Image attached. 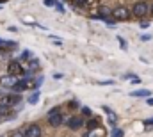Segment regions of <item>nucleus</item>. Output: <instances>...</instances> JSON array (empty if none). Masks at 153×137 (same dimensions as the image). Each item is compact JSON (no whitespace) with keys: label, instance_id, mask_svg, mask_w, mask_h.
<instances>
[{"label":"nucleus","instance_id":"bb28decb","mask_svg":"<svg viewBox=\"0 0 153 137\" xmlns=\"http://www.w3.org/2000/svg\"><path fill=\"white\" fill-rule=\"evenodd\" d=\"M98 86H114V80H100Z\"/></svg>","mask_w":153,"mask_h":137},{"label":"nucleus","instance_id":"7ed1b4c3","mask_svg":"<svg viewBox=\"0 0 153 137\" xmlns=\"http://www.w3.org/2000/svg\"><path fill=\"white\" fill-rule=\"evenodd\" d=\"M22 134H23V137H43V128L38 123H30L22 128Z\"/></svg>","mask_w":153,"mask_h":137},{"label":"nucleus","instance_id":"c756f323","mask_svg":"<svg viewBox=\"0 0 153 137\" xmlns=\"http://www.w3.org/2000/svg\"><path fill=\"white\" fill-rule=\"evenodd\" d=\"M11 137H23V134H22V128H20V130H14V132H11Z\"/></svg>","mask_w":153,"mask_h":137},{"label":"nucleus","instance_id":"9d476101","mask_svg":"<svg viewBox=\"0 0 153 137\" xmlns=\"http://www.w3.org/2000/svg\"><path fill=\"white\" fill-rule=\"evenodd\" d=\"M46 121H48V125H50V127H53V128H59V127H62V125H64L66 118H64V114H62V112H57V114L46 116Z\"/></svg>","mask_w":153,"mask_h":137},{"label":"nucleus","instance_id":"f3484780","mask_svg":"<svg viewBox=\"0 0 153 137\" xmlns=\"http://www.w3.org/2000/svg\"><path fill=\"white\" fill-rule=\"evenodd\" d=\"M34 57V54H32V50H23L22 54H20V57H18V61L20 63H23V61H30Z\"/></svg>","mask_w":153,"mask_h":137},{"label":"nucleus","instance_id":"f8f14e48","mask_svg":"<svg viewBox=\"0 0 153 137\" xmlns=\"http://www.w3.org/2000/svg\"><path fill=\"white\" fill-rule=\"evenodd\" d=\"M132 98H150L152 96V91L150 89H135L132 93H128Z\"/></svg>","mask_w":153,"mask_h":137},{"label":"nucleus","instance_id":"f257e3e1","mask_svg":"<svg viewBox=\"0 0 153 137\" xmlns=\"http://www.w3.org/2000/svg\"><path fill=\"white\" fill-rule=\"evenodd\" d=\"M22 102H23V96H22L20 93H9V95H4V96L0 98V103H2V105H7V107H11V109L22 105Z\"/></svg>","mask_w":153,"mask_h":137},{"label":"nucleus","instance_id":"4be33fe9","mask_svg":"<svg viewBox=\"0 0 153 137\" xmlns=\"http://www.w3.org/2000/svg\"><path fill=\"white\" fill-rule=\"evenodd\" d=\"M78 107H82V105L76 102V100H70V102H68V109H71V110H75Z\"/></svg>","mask_w":153,"mask_h":137},{"label":"nucleus","instance_id":"473e14b6","mask_svg":"<svg viewBox=\"0 0 153 137\" xmlns=\"http://www.w3.org/2000/svg\"><path fill=\"white\" fill-rule=\"evenodd\" d=\"M146 103H148V105H153V96H150V98H146Z\"/></svg>","mask_w":153,"mask_h":137},{"label":"nucleus","instance_id":"9b49d317","mask_svg":"<svg viewBox=\"0 0 153 137\" xmlns=\"http://www.w3.org/2000/svg\"><path fill=\"white\" fill-rule=\"evenodd\" d=\"M18 82V77H13V75H5L0 78V86L5 87V89H13V86Z\"/></svg>","mask_w":153,"mask_h":137},{"label":"nucleus","instance_id":"a878e982","mask_svg":"<svg viewBox=\"0 0 153 137\" xmlns=\"http://www.w3.org/2000/svg\"><path fill=\"white\" fill-rule=\"evenodd\" d=\"M139 25H141V29H148V27L152 25V22H148V20H143V22H139Z\"/></svg>","mask_w":153,"mask_h":137},{"label":"nucleus","instance_id":"2f4dec72","mask_svg":"<svg viewBox=\"0 0 153 137\" xmlns=\"http://www.w3.org/2000/svg\"><path fill=\"white\" fill-rule=\"evenodd\" d=\"M130 82H132V84H141V78H139V77H134Z\"/></svg>","mask_w":153,"mask_h":137},{"label":"nucleus","instance_id":"1a4fd4ad","mask_svg":"<svg viewBox=\"0 0 153 137\" xmlns=\"http://www.w3.org/2000/svg\"><path fill=\"white\" fill-rule=\"evenodd\" d=\"M41 69V61H39L38 57H32L30 61H27V66H25V73H23V77H32L36 71Z\"/></svg>","mask_w":153,"mask_h":137},{"label":"nucleus","instance_id":"c9c22d12","mask_svg":"<svg viewBox=\"0 0 153 137\" xmlns=\"http://www.w3.org/2000/svg\"><path fill=\"white\" fill-rule=\"evenodd\" d=\"M0 137H4V136H0Z\"/></svg>","mask_w":153,"mask_h":137},{"label":"nucleus","instance_id":"6e6552de","mask_svg":"<svg viewBox=\"0 0 153 137\" xmlns=\"http://www.w3.org/2000/svg\"><path fill=\"white\" fill-rule=\"evenodd\" d=\"M109 18H112V9H111L109 5H98V7H96V14L93 16V20L105 22V20H109Z\"/></svg>","mask_w":153,"mask_h":137},{"label":"nucleus","instance_id":"dca6fc26","mask_svg":"<svg viewBox=\"0 0 153 137\" xmlns=\"http://www.w3.org/2000/svg\"><path fill=\"white\" fill-rule=\"evenodd\" d=\"M91 4H93V0H71V5L80 7V9H85V7H89Z\"/></svg>","mask_w":153,"mask_h":137},{"label":"nucleus","instance_id":"cd10ccee","mask_svg":"<svg viewBox=\"0 0 153 137\" xmlns=\"http://www.w3.org/2000/svg\"><path fill=\"white\" fill-rule=\"evenodd\" d=\"M139 37H141V41H144V43H146V41H152V34H143V36H139Z\"/></svg>","mask_w":153,"mask_h":137},{"label":"nucleus","instance_id":"412c9836","mask_svg":"<svg viewBox=\"0 0 153 137\" xmlns=\"http://www.w3.org/2000/svg\"><path fill=\"white\" fill-rule=\"evenodd\" d=\"M117 43H119V46H121V50H125L126 52V48H128V43L121 37V36H117Z\"/></svg>","mask_w":153,"mask_h":137},{"label":"nucleus","instance_id":"39448f33","mask_svg":"<svg viewBox=\"0 0 153 137\" xmlns=\"http://www.w3.org/2000/svg\"><path fill=\"white\" fill-rule=\"evenodd\" d=\"M30 86H32V77H22V78H18V82L13 86V93H23V91H27V89H30Z\"/></svg>","mask_w":153,"mask_h":137},{"label":"nucleus","instance_id":"7c9ffc66","mask_svg":"<svg viewBox=\"0 0 153 137\" xmlns=\"http://www.w3.org/2000/svg\"><path fill=\"white\" fill-rule=\"evenodd\" d=\"M62 77H64V75H62V73H53V78H55V80H61V78H62Z\"/></svg>","mask_w":153,"mask_h":137},{"label":"nucleus","instance_id":"a211bd4d","mask_svg":"<svg viewBox=\"0 0 153 137\" xmlns=\"http://www.w3.org/2000/svg\"><path fill=\"white\" fill-rule=\"evenodd\" d=\"M80 114H82V118H84V119L93 118V110H91L89 107H85V105H82V107H80Z\"/></svg>","mask_w":153,"mask_h":137},{"label":"nucleus","instance_id":"ddd939ff","mask_svg":"<svg viewBox=\"0 0 153 137\" xmlns=\"http://www.w3.org/2000/svg\"><path fill=\"white\" fill-rule=\"evenodd\" d=\"M85 130H94V128H98L100 127V118H89V119H85Z\"/></svg>","mask_w":153,"mask_h":137},{"label":"nucleus","instance_id":"f704fd0d","mask_svg":"<svg viewBox=\"0 0 153 137\" xmlns=\"http://www.w3.org/2000/svg\"><path fill=\"white\" fill-rule=\"evenodd\" d=\"M0 9H2V5H0Z\"/></svg>","mask_w":153,"mask_h":137},{"label":"nucleus","instance_id":"4468645a","mask_svg":"<svg viewBox=\"0 0 153 137\" xmlns=\"http://www.w3.org/2000/svg\"><path fill=\"white\" fill-rule=\"evenodd\" d=\"M103 136H105L103 128L98 127V128H94V130H85V134H84L82 137H103Z\"/></svg>","mask_w":153,"mask_h":137},{"label":"nucleus","instance_id":"0eeeda50","mask_svg":"<svg viewBox=\"0 0 153 137\" xmlns=\"http://www.w3.org/2000/svg\"><path fill=\"white\" fill-rule=\"evenodd\" d=\"M64 125L70 128V130H73V132H76V130H80L84 125H85V119L82 118V116H70V118H66V121H64Z\"/></svg>","mask_w":153,"mask_h":137},{"label":"nucleus","instance_id":"c85d7f7f","mask_svg":"<svg viewBox=\"0 0 153 137\" xmlns=\"http://www.w3.org/2000/svg\"><path fill=\"white\" fill-rule=\"evenodd\" d=\"M43 4H45L46 7H53V5H55V0H43Z\"/></svg>","mask_w":153,"mask_h":137},{"label":"nucleus","instance_id":"6ab92c4d","mask_svg":"<svg viewBox=\"0 0 153 137\" xmlns=\"http://www.w3.org/2000/svg\"><path fill=\"white\" fill-rule=\"evenodd\" d=\"M39 96H41V93L39 91H32V95L27 98V103H30V105H36L39 102Z\"/></svg>","mask_w":153,"mask_h":137},{"label":"nucleus","instance_id":"2eb2a0df","mask_svg":"<svg viewBox=\"0 0 153 137\" xmlns=\"http://www.w3.org/2000/svg\"><path fill=\"white\" fill-rule=\"evenodd\" d=\"M45 84V77L43 75H39L36 78H32V86H30V89H34V91H39V87Z\"/></svg>","mask_w":153,"mask_h":137},{"label":"nucleus","instance_id":"72a5a7b5","mask_svg":"<svg viewBox=\"0 0 153 137\" xmlns=\"http://www.w3.org/2000/svg\"><path fill=\"white\" fill-rule=\"evenodd\" d=\"M150 14H152V16H153V4H152V5H150Z\"/></svg>","mask_w":153,"mask_h":137},{"label":"nucleus","instance_id":"f03ea898","mask_svg":"<svg viewBox=\"0 0 153 137\" xmlns=\"http://www.w3.org/2000/svg\"><path fill=\"white\" fill-rule=\"evenodd\" d=\"M23 73H25V66L18 59H13V61L7 63V75H13V77L20 78V77H23Z\"/></svg>","mask_w":153,"mask_h":137},{"label":"nucleus","instance_id":"5701e85b","mask_svg":"<svg viewBox=\"0 0 153 137\" xmlns=\"http://www.w3.org/2000/svg\"><path fill=\"white\" fill-rule=\"evenodd\" d=\"M57 112H62V109H61V105H55L53 109H50V110L46 112V116H52V114H57Z\"/></svg>","mask_w":153,"mask_h":137},{"label":"nucleus","instance_id":"20e7f679","mask_svg":"<svg viewBox=\"0 0 153 137\" xmlns=\"http://www.w3.org/2000/svg\"><path fill=\"white\" fill-rule=\"evenodd\" d=\"M132 14L135 16V18H144V16H148L150 14V4H146V2H137L134 7H132Z\"/></svg>","mask_w":153,"mask_h":137},{"label":"nucleus","instance_id":"b1692460","mask_svg":"<svg viewBox=\"0 0 153 137\" xmlns=\"http://www.w3.org/2000/svg\"><path fill=\"white\" fill-rule=\"evenodd\" d=\"M53 7H55V9H57L59 13H66V7H64V5H62V4H61L59 0H55V5H53Z\"/></svg>","mask_w":153,"mask_h":137},{"label":"nucleus","instance_id":"aec40b11","mask_svg":"<svg viewBox=\"0 0 153 137\" xmlns=\"http://www.w3.org/2000/svg\"><path fill=\"white\" fill-rule=\"evenodd\" d=\"M111 137H125V130L119 128V127H116V128L111 130Z\"/></svg>","mask_w":153,"mask_h":137},{"label":"nucleus","instance_id":"393cba45","mask_svg":"<svg viewBox=\"0 0 153 137\" xmlns=\"http://www.w3.org/2000/svg\"><path fill=\"white\" fill-rule=\"evenodd\" d=\"M143 125H144L146 128H152V127H153V118H148V119H144V121H143Z\"/></svg>","mask_w":153,"mask_h":137},{"label":"nucleus","instance_id":"423d86ee","mask_svg":"<svg viewBox=\"0 0 153 137\" xmlns=\"http://www.w3.org/2000/svg\"><path fill=\"white\" fill-rule=\"evenodd\" d=\"M130 9L126 5H117L112 9V20L114 22H123V20H128L130 18Z\"/></svg>","mask_w":153,"mask_h":137}]
</instances>
